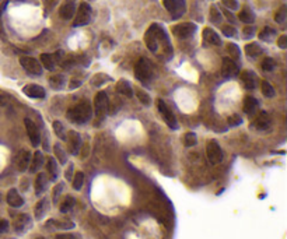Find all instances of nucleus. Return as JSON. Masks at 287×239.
<instances>
[{"instance_id": "nucleus-41", "label": "nucleus", "mask_w": 287, "mask_h": 239, "mask_svg": "<svg viewBox=\"0 0 287 239\" xmlns=\"http://www.w3.org/2000/svg\"><path fill=\"white\" fill-rule=\"evenodd\" d=\"M227 52L231 56V59H240V56H241V50H240L238 45L235 44H228Z\"/></svg>"}, {"instance_id": "nucleus-43", "label": "nucleus", "mask_w": 287, "mask_h": 239, "mask_svg": "<svg viewBox=\"0 0 287 239\" xmlns=\"http://www.w3.org/2000/svg\"><path fill=\"white\" fill-rule=\"evenodd\" d=\"M286 17H287L286 6H282V7L276 11V14H275V21H276L277 24H283L284 20H286Z\"/></svg>"}, {"instance_id": "nucleus-58", "label": "nucleus", "mask_w": 287, "mask_h": 239, "mask_svg": "<svg viewBox=\"0 0 287 239\" xmlns=\"http://www.w3.org/2000/svg\"><path fill=\"white\" fill-rule=\"evenodd\" d=\"M35 239H45V238H43V236H37Z\"/></svg>"}, {"instance_id": "nucleus-22", "label": "nucleus", "mask_w": 287, "mask_h": 239, "mask_svg": "<svg viewBox=\"0 0 287 239\" xmlns=\"http://www.w3.org/2000/svg\"><path fill=\"white\" fill-rule=\"evenodd\" d=\"M45 164V157H43V154L41 151H35L33 157H31V163H30V172L31 174H37L39 169L42 168V165Z\"/></svg>"}, {"instance_id": "nucleus-25", "label": "nucleus", "mask_w": 287, "mask_h": 239, "mask_svg": "<svg viewBox=\"0 0 287 239\" xmlns=\"http://www.w3.org/2000/svg\"><path fill=\"white\" fill-rule=\"evenodd\" d=\"M46 171H48L49 180L55 182V180L58 179V176H59V168H58V163H56L55 158H48V161H46Z\"/></svg>"}, {"instance_id": "nucleus-6", "label": "nucleus", "mask_w": 287, "mask_h": 239, "mask_svg": "<svg viewBox=\"0 0 287 239\" xmlns=\"http://www.w3.org/2000/svg\"><path fill=\"white\" fill-rule=\"evenodd\" d=\"M164 7L173 16V18H179L185 14L186 11V5L185 0H163Z\"/></svg>"}, {"instance_id": "nucleus-23", "label": "nucleus", "mask_w": 287, "mask_h": 239, "mask_svg": "<svg viewBox=\"0 0 287 239\" xmlns=\"http://www.w3.org/2000/svg\"><path fill=\"white\" fill-rule=\"evenodd\" d=\"M241 82L247 90H255L256 87V76H255L254 71L251 70H244L241 74Z\"/></svg>"}, {"instance_id": "nucleus-29", "label": "nucleus", "mask_w": 287, "mask_h": 239, "mask_svg": "<svg viewBox=\"0 0 287 239\" xmlns=\"http://www.w3.org/2000/svg\"><path fill=\"white\" fill-rule=\"evenodd\" d=\"M48 227H54V228H59V229H70L75 227V223H71L69 220H63V221H59V220H49L46 223Z\"/></svg>"}, {"instance_id": "nucleus-12", "label": "nucleus", "mask_w": 287, "mask_h": 239, "mask_svg": "<svg viewBox=\"0 0 287 239\" xmlns=\"http://www.w3.org/2000/svg\"><path fill=\"white\" fill-rule=\"evenodd\" d=\"M66 142H67V148H69V152L71 155H77L80 152V148H82V136L80 133H77L75 130H70L66 136Z\"/></svg>"}, {"instance_id": "nucleus-46", "label": "nucleus", "mask_w": 287, "mask_h": 239, "mask_svg": "<svg viewBox=\"0 0 287 239\" xmlns=\"http://www.w3.org/2000/svg\"><path fill=\"white\" fill-rule=\"evenodd\" d=\"M63 189H65V183H58V185L55 186V188H54V196H52V200H54V203H58L60 193H62V191H63Z\"/></svg>"}, {"instance_id": "nucleus-21", "label": "nucleus", "mask_w": 287, "mask_h": 239, "mask_svg": "<svg viewBox=\"0 0 287 239\" xmlns=\"http://www.w3.org/2000/svg\"><path fill=\"white\" fill-rule=\"evenodd\" d=\"M48 185H49L48 175L43 174V172L37 175V179H35V195L38 196V197L41 195H43V193L46 192V189H48Z\"/></svg>"}, {"instance_id": "nucleus-52", "label": "nucleus", "mask_w": 287, "mask_h": 239, "mask_svg": "<svg viewBox=\"0 0 287 239\" xmlns=\"http://www.w3.org/2000/svg\"><path fill=\"white\" fill-rule=\"evenodd\" d=\"M277 45H279V48L286 49L287 48V35H282V37H279V39H277Z\"/></svg>"}, {"instance_id": "nucleus-4", "label": "nucleus", "mask_w": 287, "mask_h": 239, "mask_svg": "<svg viewBox=\"0 0 287 239\" xmlns=\"http://www.w3.org/2000/svg\"><path fill=\"white\" fill-rule=\"evenodd\" d=\"M91 6L88 5L87 2H82L79 9H77L76 16L73 20V27H84L88 22L91 21Z\"/></svg>"}, {"instance_id": "nucleus-5", "label": "nucleus", "mask_w": 287, "mask_h": 239, "mask_svg": "<svg viewBox=\"0 0 287 239\" xmlns=\"http://www.w3.org/2000/svg\"><path fill=\"white\" fill-rule=\"evenodd\" d=\"M153 76V70L152 66H150V62L146 59V58H141V59L137 60V63L135 66V77L139 80V82L147 83L150 82V78Z\"/></svg>"}, {"instance_id": "nucleus-47", "label": "nucleus", "mask_w": 287, "mask_h": 239, "mask_svg": "<svg viewBox=\"0 0 287 239\" xmlns=\"http://www.w3.org/2000/svg\"><path fill=\"white\" fill-rule=\"evenodd\" d=\"M137 98H139V101H140L145 107H149V105L152 103V99H150V97H149L147 93H145V91H139V93H137Z\"/></svg>"}, {"instance_id": "nucleus-40", "label": "nucleus", "mask_w": 287, "mask_h": 239, "mask_svg": "<svg viewBox=\"0 0 287 239\" xmlns=\"http://www.w3.org/2000/svg\"><path fill=\"white\" fill-rule=\"evenodd\" d=\"M260 67H262V70L265 71H273L275 67H276V63H275V60L272 59V58H265V59L262 60V63H260Z\"/></svg>"}, {"instance_id": "nucleus-24", "label": "nucleus", "mask_w": 287, "mask_h": 239, "mask_svg": "<svg viewBox=\"0 0 287 239\" xmlns=\"http://www.w3.org/2000/svg\"><path fill=\"white\" fill-rule=\"evenodd\" d=\"M49 208V201L46 197H43V199H41V200L37 203V206H35V210H34V213H35V220L37 221H41L43 217H45V214H46V211H48Z\"/></svg>"}, {"instance_id": "nucleus-45", "label": "nucleus", "mask_w": 287, "mask_h": 239, "mask_svg": "<svg viewBox=\"0 0 287 239\" xmlns=\"http://www.w3.org/2000/svg\"><path fill=\"white\" fill-rule=\"evenodd\" d=\"M222 31L226 37H228V38H233V37L237 35V30H235L234 25H224Z\"/></svg>"}, {"instance_id": "nucleus-1", "label": "nucleus", "mask_w": 287, "mask_h": 239, "mask_svg": "<svg viewBox=\"0 0 287 239\" xmlns=\"http://www.w3.org/2000/svg\"><path fill=\"white\" fill-rule=\"evenodd\" d=\"M145 41H146L147 48L150 49L152 52L157 54L158 46L161 45L164 49V55H167L168 58H171L173 46H171V42H170V38H168L165 30L160 24L154 22L149 27V30L145 34Z\"/></svg>"}, {"instance_id": "nucleus-39", "label": "nucleus", "mask_w": 287, "mask_h": 239, "mask_svg": "<svg viewBox=\"0 0 287 239\" xmlns=\"http://www.w3.org/2000/svg\"><path fill=\"white\" fill-rule=\"evenodd\" d=\"M223 20V16L222 13H220V10L217 9L216 6H211L210 9V21L213 22V24H220Z\"/></svg>"}, {"instance_id": "nucleus-10", "label": "nucleus", "mask_w": 287, "mask_h": 239, "mask_svg": "<svg viewBox=\"0 0 287 239\" xmlns=\"http://www.w3.org/2000/svg\"><path fill=\"white\" fill-rule=\"evenodd\" d=\"M20 63L24 67V70L30 73V74H34V76H41L42 74V65L35 58L24 56V58L20 59Z\"/></svg>"}, {"instance_id": "nucleus-55", "label": "nucleus", "mask_w": 287, "mask_h": 239, "mask_svg": "<svg viewBox=\"0 0 287 239\" xmlns=\"http://www.w3.org/2000/svg\"><path fill=\"white\" fill-rule=\"evenodd\" d=\"M80 86H82V82H80V80H75V78H73V80L70 82V84H69V88H70V90H75V88H79Z\"/></svg>"}, {"instance_id": "nucleus-30", "label": "nucleus", "mask_w": 287, "mask_h": 239, "mask_svg": "<svg viewBox=\"0 0 287 239\" xmlns=\"http://www.w3.org/2000/svg\"><path fill=\"white\" fill-rule=\"evenodd\" d=\"M245 54L248 55L249 58H258L262 55V48H260L259 44L256 42H252V44L245 45Z\"/></svg>"}, {"instance_id": "nucleus-19", "label": "nucleus", "mask_w": 287, "mask_h": 239, "mask_svg": "<svg viewBox=\"0 0 287 239\" xmlns=\"http://www.w3.org/2000/svg\"><path fill=\"white\" fill-rule=\"evenodd\" d=\"M22 93L26 94L27 97L30 98H35V99H39V98H45L46 93L41 86L38 84H28L26 87L22 88Z\"/></svg>"}, {"instance_id": "nucleus-54", "label": "nucleus", "mask_w": 287, "mask_h": 239, "mask_svg": "<svg viewBox=\"0 0 287 239\" xmlns=\"http://www.w3.org/2000/svg\"><path fill=\"white\" fill-rule=\"evenodd\" d=\"M9 99H10V97H9L7 94L0 91V105H6V103L9 102Z\"/></svg>"}, {"instance_id": "nucleus-51", "label": "nucleus", "mask_w": 287, "mask_h": 239, "mask_svg": "<svg viewBox=\"0 0 287 239\" xmlns=\"http://www.w3.org/2000/svg\"><path fill=\"white\" fill-rule=\"evenodd\" d=\"M9 221L7 220H0V235L5 234V232H7L9 231Z\"/></svg>"}, {"instance_id": "nucleus-17", "label": "nucleus", "mask_w": 287, "mask_h": 239, "mask_svg": "<svg viewBox=\"0 0 287 239\" xmlns=\"http://www.w3.org/2000/svg\"><path fill=\"white\" fill-rule=\"evenodd\" d=\"M76 11V0H65V3L60 6L59 16L63 20H71Z\"/></svg>"}, {"instance_id": "nucleus-49", "label": "nucleus", "mask_w": 287, "mask_h": 239, "mask_svg": "<svg viewBox=\"0 0 287 239\" xmlns=\"http://www.w3.org/2000/svg\"><path fill=\"white\" fill-rule=\"evenodd\" d=\"M223 5L230 10H238V2L237 0H223Z\"/></svg>"}, {"instance_id": "nucleus-34", "label": "nucleus", "mask_w": 287, "mask_h": 239, "mask_svg": "<svg viewBox=\"0 0 287 239\" xmlns=\"http://www.w3.org/2000/svg\"><path fill=\"white\" fill-rule=\"evenodd\" d=\"M75 204H76V200L71 197V196H67L65 200L62 201V204H60L59 210L60 213H63V214H67V213L71 211V208L75 207Z\"/></svg>"}, {"instance_id": "nucleus-38", "label": "nucleus", "mask_w": 287, "mask_h": 239, "mask_svg": "<svg viewBox=\"0 0 287 239\" xmlns=\"http://www.w3.org/2000/svg\"><path fill=\"white\" fill-rule=\"evenodd\" d=\"M262 94L265 95L266 98H273L275 95H276V93H275V88L272 87V84L269 82H262Z\"/></svg>"}, {"instance_id": "nucleus-3", "label": "nucleus", "mask_w": 287, "mask_h": 239, "mask_svg": "<svg viewBox=\"0 0 287 239\" xmlns=\"http://www.w3.org/2000/svg\"><path fill=\"white\" fill-rule=\"evenodd\" d=\"M206 157H207L211 165H219V164L223 163L224 154H223L222 147L216 140L207 142V144H206Z\"/></svg>"}, {"instance_id": "nucleus-44", "label": "nucleus", "mask_w": 287, "mask_h": 239, "mask_svg": "<svg viewBox=\"0 0 287 239\" xmlns=\"http://www.w3.org/2000/svg\"><path fill=\"white\" fill-rule=\"evenodd\" d=\"M196 143H198V137H196L195 133H186L184 136V146L186 147H194L196 146Z\"/></svg>"}, {"instance_id": "nucleus-27", "label": "nucleus", "mask_w": 287, "mask_h": 239, "mask_svg": "<svg viewBox=\"0 0 287 239\" xmlns=\"http://www.w3.org/2000/svg\"><path fill=\"white\" fill-rule=\"evenodd\" d=\"M258 107H259V103H258V101H256V98L254 97H245L244 99V111L245 114L248 115H255L256 114V111H258Z\"/></svg>"}, {"instance_id": "nucleus-42", "label": "nucleus", "mask_w": 287, "mask_h": 239, "mask_svg": "<svg viewBox=\"0 0 287 239\" xmlns=\"http://www.w3.org/2000/svg\"><path fill=\"white\" fill-rule=\"evenodd\" d=\"M54 130L56 133V136L62 139V140H66V135H65V127L60 123L59 120H55L54 122Z\"/></svg>"}, {"instance_id": "nucleus-18", "label": "nucleus", "mask_w": 287, "mask_h": 239, "mask_svg": "<svg viewBox=\"0 0 287 239\" xmlns=\"http://www.w3.org/2000/svg\"><path fill=\"white\" fill-rule=\"evenodd\" d=\"M6 201H7V204L10 207H13V208H20V207H22V204H24V199H22V196L18 193L17 189H10V191L7 192Z\"/></svg>"}, {"instance_id": "nucleus-2", "label": "nucleus", "mask_w": 287, "mask_h": 239, "mask_svg": "<svg viewBox=\"0 0 287 239\" xmlns=\"http://www.w3.org/2000/svg\"><path fill=\"white\" fill-rule=\"evenodd\" d=\"M66 118L70 120L71 123L84 125L87 122H90V119L92 118L91 105L87 102V101L77 103L76 107H71V108L67 111Z\"/></svg>"}, {"instance_id": "nucleus-7", "label": "nucleus", "mask_w": 287, "mask_h": 239, "mask_svg": "<svg viewBox=\"0 0 287 239\" xmlns=\"http://www.w3.org/2000/svg\"><path fill=\"white\" fill-rule=\"evenodd\" d=\"M157 107H158V111H160V114L163 116L164 122H165L171 129H178L177 118H175V115H174V112L170 109V107H168L167 103L164 102L163 99H157Z\"/></svg>"}, {"instance_id": "nucleus-14", "label": "nucleus", "mask_w": 287, "mask_h": 239, "mask_svg": "<svg viewBox=\"0 0 287 239\" xmlns=\"http://www.w3.org/2000/svg\"><path fill=\"white\" fill-rule=\"evenodd\" d=\"M31 152L28 151V150H21V151L18 152L14 158V165H16V168L18 172H26L30 167V163H31Z\"/></svg>"}, {"instance_id": "nucleus-9", "label": "nucleus", "mask_w": 287, "mask_h": 239, "mask_svg": "<svg viewBox=\"0 0 287 239\" xmlns=\"http://www.w3.org/2000/svg\"><path fill=\"white\" fill-rule=\"evenodd\" d=\"M196 25L194 22H181L173 27V34L179 39L190 38L196 33Z\"/></svg>"}, {"instance_id": "nucleus-15", "label": "nucleus", "mask_w": 287, "mask_h": 239, "mask_svg": "<svg viewBox=\"0 0 287 239\" xmlns=\"http://www.w3.org/2000/svg\"><path fill=\"white\" fill-rule=\"evenodd\" d=\"M24 125H26V129H27V135L28 137H30L31 144H33L34 147H38L39 143H41V136H39L37 125H35L30 118H26V119H24Z\"/></svg>"}, {"instance_id": "nucleus-31", "label": "nucleus", "mask_w": 287, "mask_h": 239, "mask_svg": "<svg viewBox=\"0 0 287 239\" xmlns=\"http://www.w3.org/2000/svg\"><path fill=\"white\" fill-rule=\"evenodd\" d=\"M276 38V30H273L271 27L264 28L259 33V39L260 41H265V42H273V39Z\"/></svg>"}, {"instance_id": "nucleus-53", "label": "nucleus", "mask_w": 287, "mask_h": 239, "mask_svg": "<svg viewBox=\"0 0 287 239\" xmlns=\"http://www.w3.org/2000/svg\"><path fill=\"white\" fill-rule=\"evenodd\" d=\"M55 239H79L76 234H58Z\"/></svg>"}, {"instance_id": "nucleus-26", "label": "nucleus", "mask_w": 287, "mask_h": 239, "mask_svg": "<svg viewBox=\"0 0 287 239\" xmlns=\"http://www.w3.org/2000/svg\"><path fill=\"white\" fill-rule=\"evenodd\" d=\"M116 91L125 97H133V90H132V86H130V83L128 80H125V78H121L119 82L116 83Z\"/></svg>"}, {"instance_id": "nucleus-11", "label": "nucleus", "mask_w": 287, "mask_h": 239, "mask_svg": "<svg viewBox=\"0 0 287 239\" xmlns=\"http://www.w3.org/2000/svg\"><path fill=\"white\" fill-rule=\"evenodd\" d=\"M13 227H14V231L18 235L26 234V232H28L30 229L33 228V220H31V217L28 214H20L14 220Z\"/></svg>"}, {"instance_id": "nucleus-16", "label": "nucleus", "mask_w": 287, "mask_h": 239, "mask_svg": "<svg viewBox=\"0 0 287 239\" xmlns=\"http://www.w3.org/2000/svg\"><path fill=\"white\" fill-rule=\"evenodd\" d=\"M271 126H272V118L268 112H260V114L255 118L254 122H252V127H255L256 130H260V131L269 130Z\"/></svg>"}, {"instance_id": "nucleus-8", "label": "nucleus", "mask_w": 287, "mask_h": 239, "mask_svg": "<svg viewBox=\"0 0 287 239\" xmlns=\"http://www.w3.org/2000/svg\"><path fill=\"white\" fill-rule=\"evenodd\" d=\"M94 107H95V115H97L98 120H103L109 107L108 95L104 93V91L97 93V95L94 98Z\"/></svg>"}, {"instance_id": "nucleus-35", "label": "nucleus", "mask_w": 287, "mask_h": 239, "mask_svg": "<svg viewBox=\"0 0 287 239\" xmlns=\"http://www.w3.org/2000/svg\"><path fill=\"white\" fill-rule=\"evenodd\" d=\"M111 82V77H108L107 74H104V73H98L95 76L91 78V84L94 87H101L104 86L105 83H109Z\"/></svg>"}, {"instance_id": "nucleus-50", "label": "nucleus", "mask_w": 287, "mask_h": 239, "mask_svg": "<svg viewBox=\"0 0 287 239\" xmlns=\"http://www.w3.org/2000/svg\"><path fill=\"white\" fill-rule=\"evenodd\" d=\"M243 123V119L240 118L238 115H231L230 118H228V125L230 126H238Z\"/></svg>"}, {"instance_id": "nucleus-28", "label": "nucleus", "mask_w": 287, "mask_h": 239, "mask_svg": "<svg viewBox=\"0 0 287 239\" xmlns=\"http://www.w3.org/2000/svg\"><path fill=\"white\" fill-rule=\"evenodd\" d=\"M39 59H41V65H42L43 67L49 71L55 70V67H56V65H58V62H56V59H55V56L51 54H42Z\"/></svg>"}, {"instance_id": "nucleus-33", "label": "nucleus", "mask_w": 287, "mask_h": 239, "mask_svg": "<svg viewBox=\"0 0 287 239\" xmlns=\"http://www.w3.org/2000/svg\"><path fill=\"white\" fill-rule=\"evenodd\" d=\"M49 86L54 90H62L65 87V77L62 74H55L49 78Z\"/></svg>"}, {"instance_id": "nucleus-57", "label": "nucleus", "mask_w": 287, "mask_h": 239, "mask_svg": "<svg viewBox=\"0 0 287 239\" xmlns=\"http://www.w3.org/2000/svg\"><path fill=\"white\" fill-rule=\"evenodd\" d=\"M224 14H226V17H227L228 20H230V21H235V20H234V16L233 14H230V13H228V11H224Z\"/></svg>"}, {"instance_id": "nucleus-56", "label": "nucleus", "mask_w": 287, "mask_h": 239, "mask_svg": "<svg viewBox=\"0 0 287 239\" xmlns=\"http://www.w3.org/2000/svg\"><path fill=\"white\" fill-rule=\"evenodd\" d=\"M73 164H69V168H67V171H66V179L71 180V172H73Z\"/></svg>"}, {"instance_id": "nucleus-48", "label": "nucleus", "mask_w": 287, "mask_h": 239, "mask_svg": "<svg viewBox=\"0 0 287 239\" xmlns=\"http://www.w3.org/2000/svg\"><path fill=\"white\" fill-rule=\"evenodd\" d=\"M254 35H255V27H252V25H247V27L243 30V38L249 39L252 38Z\"/></svg>"}, {"instance_id": "nucleus-36", "label": "nucleus", "mask_w": 287, "mask_h": 239, "mask_svg": "<svg viewBox=\"0 0 287 239\" xmlns=\"http://www.w3.org/2000/svg\"><path fill=\"white\" fill-rule=\"evenodd\" d=\"M238 18L243 22H245V24H252V22L255 21V14L249 10L248 7H245V9H243V11L240 13Z\"/></svg>"}, {"instance_id": "nucleus-20", "label": "nucleus", "mask_w": 287, "mask_h": 239, "mask_svg": "<svg viewBox=\"0 0 287 239\" xmlns=\"http://www.w3.org/2000/svg\"><path fill=\"white\" fill-rule=\"evenodd\" d=\"M203 41H205L206 44L214 45V46H220V45H222L220 35H219L213 28H209V27L203 30Z\"/></svg>"}, {"instance_id": "nucleus-32", "label": "nucleus", "mask_w": 287, "mask_h": 239, "mask_svg": "<svg viewBox=\"0 0 287 239\" xmlns=\"http://www.w3.org/2000/svg\"><path fill=\"white\" fill-rule=\"evenodd\" d=\"M54 152H55V160H58L62 165L67 164V154L65 152V150L62 148L59 143H56L54 146Z\"/></svg>"}, {"instance_id": "nucleus-13", "label": "nucleus", "mask_w": 287, "mask_h": 239, "mask_svg": "<svg viewBox=\"0 0 287 239\" xmlns=\"http://www.w3.org/2000/svg\"><path fill=\"white\" fill-rule=\"evenodd\" d=\"M240 67L238 65L234 62L231 58H224L222 65V76L224 78H233V77L238 76Z\"/></svg>"}, {"instance_id": "nucleus-37", "label": "nucleus", "mask_w": 287, "mask_h": 239, "mask_svg": "<svg viewBox=\"0 0 287 239\" xmlns=\"http://www.w3.org/2000/svg\"><path fill=\"white\" fill-rule=\"evenodd\" d=\"M84 183V174L83 172H77L73 178H71V186L75 191H80Z\"/></svg>"}]
</instances>
